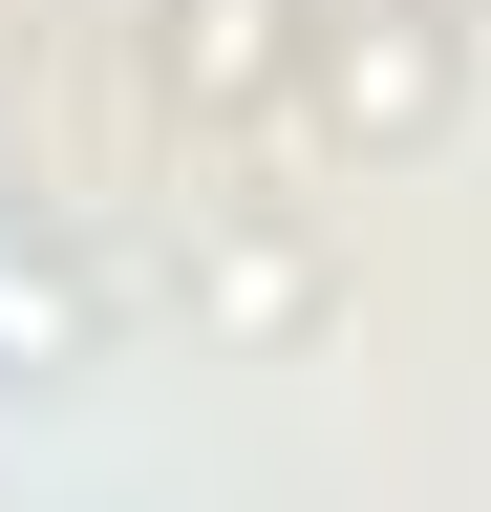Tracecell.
I'll return each mask as SVG.
<instances>
[{
  "mask_svg": "<svg viewBox=\"0 0 491 512\" xmlns=\"http://www.w3.org/2000/svg\"><path fill=\"white\" fill-rule=\"evenodd\" d=\"M0 342H22V363H43V342H65V299H43V278H22V256H0Z\"/></svg>",
  "mask_w": 491,
  "mask_h": 512,
  "instance_id": "cell-1",
  "label": "cell"
}]
</instances>
